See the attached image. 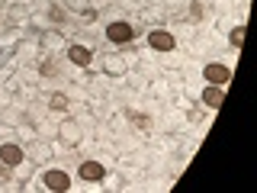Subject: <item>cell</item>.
I'll return each mask as SVG.
<instances>
[{
	"label": "cell",
	"instance_id": "obj_1",
	"mask_svg": "<svg viewBox=\"0 0 257 193\" xmlns=\"http://www.w3.org/2000/svg\"><path fill=\"white\" fill-rule=\"evenodd\" d=\"M55 135H58V142L68 145V148H77V145H84V126H80L74 116H64L61 123L55 126Z\"/></svg>",
	"mask_w": 257,
	"mask_h": 193
},
{
	"label": "cell",
	"instance_id": "obj_2",
	"mask_svg": "<svg viewBox=\"0 0 257 193\" xmlns=\"http://www.w3.org/2000/svg\"><path fill=\"white\" fill-rule=\"evenodd\" d=\"M135 36H139V29H135L128 20H112L109 26H106V39H109L112 45H132Z\"/></svg>",
	"mask_w": 257,
	"mask_h": 193
},
{
	"label": "cell",
	"instance_id": "obj_3",
	"mask_svg": "<svg viewBox=\"0 0 257 193\" xmlns=\"http://www.w3.org/2000/svg\"><path fill=\"white\" fill-rule=\"evenodd\" d=\"M148 48L151 52H161V55H171L177 48V36L164 26H155V29H148Z\"/></svg>",
	"mask_w": 257,
	"mask_h": 193
},
{
	"label": "cell",
	"instance_id": "obj_4",
	"mask_svg": "<svg viewBox=\"0 0 257 193\" xmlns=\"http://www.w3.org/2000/svg\"><path fill=\"white\" fill-rule=\"evenodd\" d=\"M26 158L32 161V164H48V161H55V148H52V142H45V139H29L26 142Z\"/></svg>",
	"mask_w": 257,
	"mask_h": 193
},
{
	"label": "cell",
	"instance_id": "obj_5",
	"mask_svg": "<svg viewBox=\"0 0 257 193\" xmlns=\"http://www.w3.org/2000/svg\"><path fill=\"white\" fill-rule=\"evenodd\" d=\"M100 68H103V74H106V77H125L128 74V58H125L122 52H103Z\"/></svg>",
	"mask_w": 257,
	"mask_h": 193
},
{
	"label": "cell",
	"instance_id": "obj_6",
	"mask_svg": "<svg viewBox=\"0 0 257 193\" xmlns=\"http://www.w3.org/2000/svg\"><path fill=\"white\" fill-rule=\"evenodd\" d=\"M77 177L84 183H103V177H106V164H103V158H87L77 164Z\"/></svg>",
	"mask_w": 257,
	"mask_h": 193
},
{
	"label": "cell",
	"instance_id": "obj_7",
	"mask_svg": "<svg viewBox=\"0 0 257 193\" xmlns=\"http://www.w3.org/2000/svg\"><path fill=\"white\" fill-rule=\"evenodd\" d=\"M203 80L206 84H219V87H225L231 80V68L225 61H206L203 64Z\"/></svg>",
	"mask_w": 257,
	"mask_h": 193
},
{
	"label": "cell",
	"instance_id": "obj_8",
	"mask_svg": "<svg viewBox=\"0 0 257 193\" xmlns=\"http://www.w3.org/2000/svg\"><path fill=\"white\" fill-rule=\"evenodd\" d=\"M42 187L52 190V193H64V190H71V177H68V171H61V167H48L42 174Z\"/></svg>",
	"mask_w": 257,
	"mask_h": 193
},
{
	"label": "cell",
	"instance_id": "obj_9",
	"mask_svg": "<svg viewBox=\"0 0 257 193\" xmlns=\"http://www.w3.org/2000/svg\"><path fill=\"white\" fill-rule=\"evenodd\" d=\"M64 58H68L74 68H90V61H93V52H90V45H84V42H68L64 45Z\"/></svg>",
	"mask_w": 257,
	"mask_h": 193
},
{
	"label": "cell",
	"instance_id": "obj_10",
	"mask_svg": "<svg viewBox=\"0 0 257 193\" xmlns=\"http://www.w3.org/2000/svg\"><path fill=\"white\" fill-rule=\"evenodd\" d=\"M142 10V23L145 26H164V20H167V13H164V7L161 4H155V0H151V4H145V7H139Z\"/></svg>",
	"mask_w": 257,
	"mask_h": 193
},
{
	"label": "cell",
	"instance_id": "obj_11",
	"mask_svg": "<svg viewBox=\"0 0 257 193\" xmlns=\"http://www.w3.org/2000/svg\"><path fill=\"white\" fill-rule=\"evenodd\" d=\"M222 103H225V87L206 84V87H203V107H206V110H219Z\"/></svg>",
	"mask_w": 257,
	"mask_h": 193
},
{
	"label": "cell",
	"instance_id": "obj_12",
	"mask_svg": "<svg viewBox=\"0 0 257 193\" xmlns=\"http://www.w3.org/2000/svg\"><path fill=\"white\" fill-rule=\"evenodd\" d=\"M23 158H26V151H23L20 142H4V145H0V161H7L10 167H16Z\"/></svg>",
	"mask_w": 257,
	"mask_h": 193
},
{
	"label": "cell",
	"instance_id": "obj_13",
	"mask_svg": "<svg viewBox=\"0 0 257 193\" xmlns=\"http://www.w3.org/2000/svg\"><path fill=\"white\" fill-rule=\"evenodd\" d=\"M122 116H125V123H132L142 135H148L151 126H155V123H151V116H148V113H142V110H122Z\"/></svg>",
	"mask_w": 257,
	"mask_h": 193
},
{
	"label": "cell",
	"instance_id": "obj_14",
	"mask_svg": "<svg viewBox=\"0 0 257 193\" xmlns=\"http://www.w3.org/2000/svg\"><path fill=\"white\" fill-rule=\"evenodd\" d=\"M206 16H209V7L203 4V0H187V13H183V20H187V23L199 26Z\"/></svg>",
	"mask_w": 257,
	"mask_h": 193
},
{
	"label": "cell",
	"instance_id": "obj_15",
	"mask_svg": "<svg viewBox=\"0 0 257 193\" xmlns=\"http://www.w3.org/2000/svg\"><path fill=\"white\" fill-rule=\"evenodd\" d=\"M29 13H32V10H29L26 4H13L10 10L4 13V20L10 23V26H16V29H20V26H26V23H29Z\"/></svg>",
	"mask_w": 257,
	"mask_h": 193
},
{
	"label": "cell",
	"instance_id": "obj_16",
	"mask_svg": "<svg viewBox=\"0 0 257 193\" xmlns=\"http://www.w3.org/2000/svg\"><path fill=\"white\" fill-rule=\"evenodd\" d=\"M142 93H148V96H155V100H167V96H171V87H167V80H164V74H155L148 80V84H145V90Z\"/></svg>",
	"mask_w": 257,
	"mask_h": 193
},
{
	"label": "cell",
	"instance_id": "obj_17",
	"mask_svg": "<svg viewBox=\"0 0 257 193\" xmlns=\"http://www.w3.org/2000/svg\"><path fill=\"white\" fill-rule=\"evenodd\" d=\"M45 107H48V113H68L71 110V96L64 90H52L48 100H45Z\"/></svg>",
	"mask_w": 257,
	"mask_h": 193
},
{
	"label": "cell",
	"instance_id": "obj_18",
	"mask_svg": "<svg viewBox=\"0 0 257 193\" xmlns=\"http://www.w3.org/2000/svg\"><path fill=\"white\" fill-rule=\"evenodd\" d=\"M42 16H45V20L48 23H55V26H61V23H68V10H64V7L61 4H52V0H48V4L42 7Z\"/></svg>",
	"mask_w": 257,
	"mask_h": 193
},
{
	"label": "cell",
	"instance_id": "obj_19",
	"mask_svg": "<svg viewBox=\"0 0 257 193\" xmlns=\"http://www.w3.org/2000/svg\"><path fill=\"white\" fill-rule=\"evenodd\" d=\"M122 167H135V171H145L148 167V151H128V155H122Z\"/></svg>",
	"mask_w": 257,
	"mask_h": 193
},
{
	"label": "cell",
	"instance_id": "obj_20",
	"mask_svg": "<svg viewBox=\"0 0 257 193\" xmlns=\"http://www.w3.org/2000/svg\"><path fill=\"white\" fill-rule=\"evenodd\" d=\"M164 80H167V87H171V90H187V74H183V71H177V68H167L164 71Z\"/></svg>",
	"mask_w": 257,
	"mask_h": 193
},
{
	"label": "cell",
	"instance_id": "obj_21",
	"mask_svg": "<svg viewBox=\"0 0 257 193\" xmlns=\"http://www.w3.org/2000/svg\"><path fill=\"white\" fill-rule=\"evenodd\" d=\"M58 74V61H55V55H39V77H55Z\"/></svg>",
	"mask_w": 257,
	"mask_h": 193
},
{
	"label": "cell",
	"instance_id": "obj_22",
	"mask_svg": "<svg viewBox=\"0 0 257 193\" xmlns=\"http://www.w3.org/2000/svg\"><path fill=\"white\" fill-rule=\"evenodd\" d=\"M158 4L164 7L167 20H171V16H180V20H183V13H187V0H158Z\"/></svg>",
	"mask_w": 257,
	"mask_h": 193
},
{
	"label": "cell",
	"instance_id": "obj_23",
	"mask_svg": "<svg viewBox=\"0 0 257 193\" xmlns=\"http://www.w3.org/2000/svg\"><path fill=\"white\" fill-rule=\"evenodd\" d=\"M61 7H64L71 16H77V13H84L87 7H93V0H61Z\"/></svg>",
	"mask_w": 257,
	"mask_h": 193
},
{
	"label": "cell",
	"instance_id": "obj_24",
	"mask_svg": "<svg viewBox=\"0 0 257 193\" xmlns=\"http://www.w3.org/2000/svg\"><path fill=\"white\" fill-rule=\"evenodd\" d=\"M228 45L235 48V52H238L241 45H244V23H238V26H235V29L228 32Z\"/></svg>",
	"mask_w": 257,
	"mask_h": 193
},
{
	"label": "cell",
	"instance_id": "obj_25",
	"mask_svg": "<svg viewBox=\"0 0 257 193\" xmlns=\"http://www.w3.org/2000/svg\"><path fill=\"white\" fill-rule=\"evenodd\" d=\"M13 103H16L13 90H10V87H7V84H0V113H4V110H10Z\"/></svg>",
	"mask_w": 257,
	"mask_h": 193
},
{
	"label": "cell",
	"instance_id": "obj_26",
	"mask_svg": "<svg viewBox=\"0 0 257 193\" xmlns=\"http://www.w3.org/2000/svg\"><path fill=\"white\" fill-rule=\"evenodd\" d=\"M13 180V167L7 161H0V183H10Z\"/></svg>",
	"mask_w": 257,
	"mask_h": 193
},
{
	"label": "cell",
	"instance_id": "obj_27",
	"mask_svg": "<svg viewBox=\"0 0 257 193\" xmlns=\"http://www.w3.org/2000/svg\"><path fill=\"white\" fill-rule=\"evenodd\" d=\"M125 4H132V7H145V4H151V0H125Z\"/></svg>",
	"mask_w": 257,
	"mask_h": 193
},
{
	"label": "cell",
	"instance_id": "obj_28",
	"mask_svg": "<svg viewBox=\"0 0 257 193\" xmlns=\"http://www.w3.org/2000/svg\"><path fill=\"white\" fill-rule=\"evenodd\" d=\"M0 23H4V10H0Z\"/></svg>",
	"mask_w": 257,
	"mask_h": 193
}]
</instances>
